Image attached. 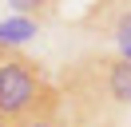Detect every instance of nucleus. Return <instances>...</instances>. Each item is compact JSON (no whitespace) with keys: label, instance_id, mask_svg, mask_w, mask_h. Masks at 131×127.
I'll return each instance as SVG.
<instances>
[{"label":"nucleus","instance_id":"5","mask_svg":"<svg viewBox=\"0 0 131 127\" xmlns=\"http://www.w3.org/2000/svg\"><path fill=\"white\" fill-rule=\"evenodd\" d=\"M12 4V12L16 16H28V20H56V8H60V0H8Z\"/></svg>","mask_w":131,"mask_h":127},{"label":"nucleus","instance_id":"4","mask_svg":"<svg viewBox=\"0 0 131 127\" xmlns=\"http://www.w3.org/2000/svg\"><path fill=\"white\" fill-rule=\"evenodd\" d=\"M40 24L28 20V16H8V20H0V48H24L28 40L36 36Z\"/></svg>","mask_w":131,"mask_h":127},{"label":"nucleus","instance_id":"3","mask_svg":"<svg viewBox=\"0 0 131 127\" xmlns=\"http://www.w3.org/2000/svg\"><path fill=\"white\" fill-rule=\"evenodd\" d=\"M75 28L115 40V52L131 60V0H91Z\"/></svg>","mask_w":131,"mask_h":127},{"label":"nucleus","instance_id":"2","mask_svg":"<svg viewBox=\"0 0 131 127\" xmlns=\"http://www.w3.org/2000/svg\"><path fill=\"white\" fill-rule=\"evenodd\" d=\"M60 99L56 79L24 48H0V127H12Z\"/></svg>","mask_w":131,"mask_h":127},{"label":"nucleus","instance_id":"6","mask_svg":"<svg viewBox=\"0 0 131 127\" xmlns=\"http://www.w3.org/2000/svg\"><path fill=\"white\" fill-rule=\"evenodd\" d=\"M12 127H64V123H60V99L52 103V107H44V111H36V115H28V119H20V123H12Z\"/></svg>","mask_w":131,"mask_h":127},{"label":"nucleus","instance_id":"1","mask_svg":"<svg viewBox=\"0 0 131 127\" xmlns=\"http://www.w3.org/2000/svg\"><path fill=\"white\" fill-rule=\"evenodd\" d=\"M60 123L64 127H123L131 111V60L119 52H83L60 68Z\"/></svg>","mask_w":131,"mask_h":127}]
</instances>
